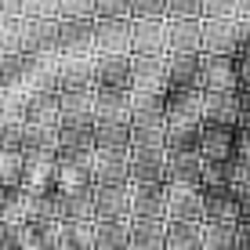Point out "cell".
<instances>
[{
    "label": "cell",
    "mask_w": 250,
    "mask_h": 250,
    "mask_svg": "<svg viewBox=\"0 0 250 250\" xmlns=\"http://www.w3.org/2000/svg\"><path fill=\"white\" fill-rule=\"evenodd\" d=\"M196 87L203 94H239V62H236V55H203Z\"/></svg>",
    "instance_id": "6da1fadb"
},
{
    "label": "cell",
    "mask_w": 250,
    "mask_h": 250,
    "mask_svg": "<svg viewBox=\"0 0 250 250\" xmlns=\"http://www.w3.org/2000/svg\"><path fill=\"white\" fill-rule=\"evenodd\" d=\"M127 174H131V188L167 185V149H131Z\"/></svg>",
    "instance_id": "7a4b0ae2"
},
{
    "label": "cell",
    "mask_w": 250,
    "mask_h": 250,
    "mask_svg": "<svg viewBox=\"0 0 250 250\" xmlns=\"http://www.w3.org/2000/svg\"><path fill=\"white\" fill-rule=\"evenodd\" d=\"M163 113H167V127L182 124H203V91L200 87H174L163 94Z\"/></svg>",
    "instance_id": "3957f363"
},
{
    "label": "cell",
    "mask_w": 250,
    "mask_h": 250,
    "mask_svg": "<svg viewBox=\"0 0 250 250\" xmlns=\"http://www.w3.org/2000/svg\"><path fill=\"white\" fill-rule=\"evenodd\" d=\"M94 221H131V185H94Z\"/></svg>",
    "instance_id": "277c9868"
},
{
    "label": "cell",
    "mask_w": 250,
    "mask_h": 250,
    "mask_svg": "<svg viewBox=\"0 0 250 250\" xmlns=\"http://www.w3.org/2000/svg\"><path fill=\"white\" fill-rule=\"evenodd\" d=\"M167 221H192V225H203V188L167 185Z\"/></svg>",
    "instance_id": "5b68a950"
},
{
    "label": "cell",
    "mask_w": 250,
    "mask_h": 250,
    "mask_svg": "<svg viewBox=\"0 0 250 250\" xmlns=\"http://www.w3.org/2000/svg\"><path fill=\"white\" fill-rule=\"evenodd\" d=\"M200 156H203L207 163H232V160H236V127L203 124Z\"/></svg>",
    "instance_id": "8992f818"
},
{
    "label": "cell",
    "mask_w": 250,
    "mask_h": 250,
    "mask_svg": "<svg viewBox=\"0 0 250 250\" xmlns=\"http://www.w3.org/2000/svg\"><path fill=\"white\" fill-rule=\"evenodd\" d=\"M131 221H167V185L131 188Z\"/></svg>",
    "instance_id": "52a82bcc"
},
{
    "label": "cell",
    "mask_w": 250,
    "mask_h": 250,
    "mask_svg": "<svg viewBox=\"0 0 250 250\" xmlns=\"http://www.w3.org/2000/svg\"><path fill=\"white\" fill-rule=\"evenodd\" d=\"M25 127H58L62 124V98L58 91H37L22 109Z\"/></svg>",
    "instance_id": "ba28073f"
},
{
    "label": "cell",
    "mask_w": 250,
    "mask_h": 250,
    "mask_svg": "<svg viewBox=\"0 0 250 250\" xmlns=\"http://www.w3.org/2000/svg\"><path fill=\"white\" fill-rule=\"evenodd\" d=\"M203 221L207 225H239V200L229 188L203 192Z\"/></svg>",
    "instance_id": "9c48e42d"
},
{
    "label": "cell",
    "mask_w": 250,
    "mask_h": 250,
    "mask_svg": "<svg viewBox=\"0 0 250 250\" xmlns=\"http://www.w3.org/2000/svg\"><path fill=\"white\" fill-rule=\"evenodd\" d=\"M131 83H134L131 58H105V62L94 69V87H98V91H120V94H131Z\"/></svg>",
    "instance_id": "30bf717a"
},
{
    "label": "cell",
    "mask_w": 250,
    "mask_h": 250,
    "mask_svg": "<svg viewBox=\"0 0 250 250\" xmlns=\"http://www.w3.org/2000/svg\"><path fill=\"white\" fill-rule=\"evenodd\" d=\"M200 58H203V51H174V58L167 62V91L196 87V80H200Z\"/></svg>",
    "instance_id": "8fae6325"
},
{
    "label": "cell",
    "mask_w": 250,
    "mask_h": 250,
    "mask_svg": "<svg viewBox=\"0 0 250 250\" xmlns=\"http://www.w3.org/2000/svg\"><path fill=\"white\" fill-rule=\"evenodd\" d=\"M167 185H192V188H203V156H200V152L167 156Z\"/></svg>",
    "instance_id": "7c38bea8"
},
{
    "label": "cell",
    "mask_w": 250,
    "mask_h": 250,
    "mask_svg": "<svg viewBox=\"0 0 250 250\" xmlns=\"http://www.w3.org/2000/svg\"><path fill=\"white\" fill-rule=\"evenodd\" d=\"M203 124L239 127V94H203Z\"/></svg>",
    "instance_id": "4fadbf2b"
},
{
    "label": "cell",
    "mask_w": 250,
    "mask_h": 250,
    "mask_svg": "<svg viewBox=\"0 0 250 250\" xmlns=\"http://www.w3.org/2000/svg\"><path fill=\"white\" fill-rule=\"evenodd\" d=\"M94 250H131L127 221H94Z\"/></svg>",
    "instance_id": "5bb4252c"
},
{
    "label": "cell",
    "mask_w": 250,
    "mask_h": 250,
    "mask_svg": "<svg viewBox=\"0 0 250 250\" xmlns=\"http://www.w3.org/2000/svg\"><path fill=\"white\" fill-rule=\"evenodd\" d=\"M131 225V250H163L167 221H127Z\"/></svg>",
    "instance_id": "9a60e30c"
},
{
    "label": "cell",
    "mask_w": 250,
    "mask_h": 250,
    "mask_svg": "<svg viewBox=\"0 0 250 250\" xmlns=\"http://www.w3.org/2000/svg\"><path fill=\"white\" fill-rule=\"evenodd\" d=\"M163 250H203V225L167 221V243H163Z\"/></svg>",
    "instance_id": "2e32d148"
},
{
    "label": "cell",
    "mask_w": 250,
    "mask_h": 250,
    "mask_svg": "<svg viewBox=\"0 0 250 250\" xmlns=\"http://www.w3.org/2000/svg\"><path fill=\"white\" fill-rule=\"evenodd\" d=\"M200 134H203V124L167 127V156H185V152H200Z\"/></svg>",
    "instance_id": "e0dca14e"
},
{
    "label": "cell",
    "mask_w": 250,
    "mask_h": 250,
    "mask_svg": "<svg viewBox=\"0 0 250 250\" xmlns=\"http://www.w3.org/2000/svg\"><path fill=\"white\" fill-rule=\"evenodd\" d=\"M203 250H239V225H207L203 221Z\"/></svg>",
    "instance_id": "ac0fdd59"
},
{
    "label": "cell",
    "mask_w": 250,
    "mask_h": 250,
    "mask_svg": "<svg viewBox=\"0 0 250 250\" xmlns=\"http://www.w3.org/2000/svg\"><path fill=\"white\" fill-rule=\"evenodd\" d=\"M62 250H94V225H65Z\"/></svg>",
    "instance_id": "d6986e66"
},
{
    "label": "cell",
    "mask_w": 250,
    "mask_h": 250,
    "mask_svg": "<svg viewBox=\"0 0 250 250\" xmlns=\"http://www.w3.org/2000/svg\"><path fill=\"white\" fill-rule=\"evenodd\" d=\"M239 62V91H250V55L236 58Z\"/></svg>",
    "instance_id": "ffe728a7"
},
{
    "label": "cell",
    "mask_w": 250,
    "mask_h": 250,
    "mask_svg": "<svg viewBox=\"0 0 250 250\" xmlns=\"http://www.w3.org/2000/svg\"><path fill=\"white\" fill-rule=\"evenodd\" d=\"M239 124H250V91H239Z\"/></svg>",
    "instance_id": "44dd1931"
},
{
    "label": "cell",
    "mask_w": 250,
    "mask_h": 250,
    "mask_svg": "<svg viewBox=\"0 0 250 250\" xmlns=\"http://www.w3.org/2000/svg\"><path fill=\"white\" fill-rule=\"evenodd\" d=\"M239 250H250V221H239Z\"/></svg>",
    "instance_id": "7402d4cb"
}]
</instances>
